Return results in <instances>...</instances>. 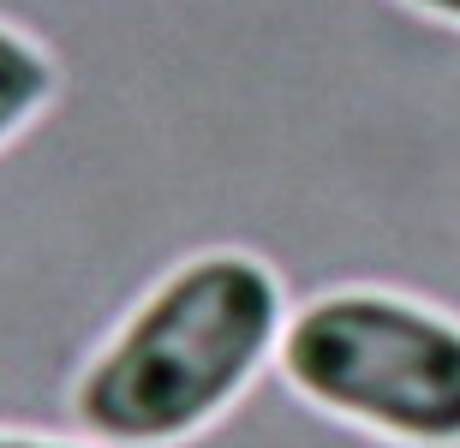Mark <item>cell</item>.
Masks as SVG:
<instances>
[{"instance_id":"2","label":"cell","mask_w":460,"mask_h":448,"mask_svg":"<svg viewBox=\"0 0 460 448\" xmlns=\"http://www.w3.org/2000/svg\"><path fill=\"white\" fill-rule=\"evenodd\" d=\"M311 407L407 448H460V323L376 287L317 294L275 347Z\"/></svg>"},{"instance_id":"1","label":"cell","mask_w":460,"mask_h":448,"mask_svg":"<svg viewBox=\"0 0 460 448\" xmlns=\"http://www.w3.org/2000/svg\"><path fill=\"white\" fill-rule=\"evenodd\" d=\"M288 294L252 251H204L162 276L72 382V425L102 448H180L275 359Z\"/></svg>"},{"instance_id":"3","label":"cell","mask_w":460,"mask_h":448,"mask_svg":"<svg viewBox=\"0 0 460 448\" xmlns=\"http://www.w3.org/2000/svg\"><path fill=\"white\" fill-rule=\"evenodd\" d=\"M60 90V66L54 54L24 36L18 24H0V150L24 132V126L42 120V108L54 102Z\"/></svg>"},{"instance_id":"5","label":"cell","mask_w":460,"mask_h":448,"mask_svg":"<svg viewBox=\"0 0 460 448\" xmlns=\"http://www.w3.org/2000/svg\"><path fill=\"white\" fill-rule=\"evenodd\" d=\"M407 6H419L425 18H443V24H455V31H460V0H407Z\"/></svg>"},{"instance_id":"4","label":"cell","mask_w":460,"mask_h":448,"mask_svg":"<svg viewBox=\"0 0 460 448\" xmlns=\"http://www.w3.org/2000/svg\"><path fill=\"white\" fill-rule=\"evenodd\" d=\"M0 448H90V443H66V436H31V431H0Z\"/></svg>"}]
</instances>
